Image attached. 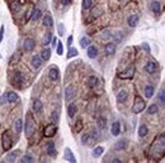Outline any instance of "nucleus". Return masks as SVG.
Wrapping results in <instances>:
<instances>
[{"label":"nucleus","mask_w":165,"mask_h":163,"mask_svg":"<svg viewBox=\"0 0 165 163\" xmlns=\"http://www.w3.org/2000/svg\"><path fill=\"white\" fill-rule=\"evenodd\" d=\"M34 48V39H32V38H26L23 42V50L26 52H31L33 51Z\"/></svg>","instance_id":"nucleus-9"},{"label":"nucleus","mask_w":165,"mask_h":163,"mask_svg":"<svg viewBox=\"0 0 165 163\" xmlns=\"http://www.w3.org/2000/svg\"><path fill=\"white\" fill-rule=\"evenodd\" d=\"M112 39H113L114 43H121L122 39H123V33L119 32V30H116V32L112 33Z\"/></svg>","instance_id":"nucleus-16"},{"label":"nucleus","mask_w":165,"mask_h":163,"mask_svg":"<svg viewBox=\"0 0 165 163\" xmlns=\"http://www.w3.org/2000/svg\"><path fill=\"white\" fill-rule=\"evenodd\" d=\"M121 3H122V4H126V3H127V0H121Z\"/></svg>","instance_id":"nucleus-60"},{"label":"nucleus","mask_w":165,"mask_h":163,"mask_svg":"<svg viewBox=\"0 0 165 163\" xmlns=\"http://www.w3.org/2000/svg\"><path fill=\"white\" fill-rule=\"evenodd\" d=\"M90 135H92V138L94 140H98L99 139V137H100V134H99V130H98V128H93L92 130H90Z\"/></svg>","instance_id":"nucleus-42"},{"label":"nucleus","mask_w":165,"mask_h":163,"mask_svg":"<svg viewBox=\"0 0 165 163\" xmlns=\"http://www.w3.org/2000/svg\"><path fill=\"white\" fill-rule=\"evenodd\" d=\"M78 50H76V48H74V47H70L69 48V52H68V58L70 60V58L71 57H76L78 56Z\"/></svg>","instance_id":"nucleus-44"},{"label":"nucleus","mask_w":165,"mask_h":163,"mask_svg":"<svg viewBox=\"0 0 165 163\" xmlns=\"http://www.w3.org/2000/svg\"><path fill=\"white\" fill-rule=\"evenodd\" d=\"M145 106H146L145 100L142 98H140V96H136L135 102H133V105H132V113L133 114H140L141 111H143Z\"/></svg>","instance_id":"nucleus-5"},{"label":"nucleus","mask_w":165,"mask_h":163,"mask_svg":"<svg viewBox=\"0 0 165 163\" xmlns=\"http://www.w3.org/2000/svg\"><path fill=\"white\" fill-rule=\"evenodd\" d=\"M143 70H145L147 74H154V72H156L157 70V66L156 63H154V62H147V63L145 65V67H143Z\"/></svg>","instance_id":"nucleus-13"},{"label":"nucleus","mask_w":165,"mask_h":163,"mask_svg":"<svg viewBox=\"0 0 165 163\" xmlns=\"http://www.w3.org/2000/svg\"><path fill=\"white\" fill-rule=\"evenodd\" d=\"M143 92H145L146 98L150 99L154 95V87H152V86H150V85H147V86H145V89H143Z\"/></svg>","instance_id":"nucleus-37"},{"label":"nucleus","mask_w":165,"mask_h":163,"mask_svg":"<svg viewBox=\"0 0 165 163\" xmlns=\"http://www.w3.org/2000/svg\"><path fill=\"white\" fill-rule=\"evenodd\" d=\"M150 157L154 161H160L165 155V134H160L155 140L152 142L149 152Z\"/></svg>","instance_id":"nucleus-1"},{"label":"nucleus","mask_w":165,"mask_h":163,"mask_svg":"<svg viewBox=\"0 0 165 163\" xmlns=\"http://www.w3.org/2000/svg\"><path fill=\"white\" fill-rule=\"evenodd\" d=\"M1 145H3V149L4 151H9L13 145V138H12V134H10L9 130H5L1 135Z\"/></svg>","instance_id":"nucleus-3"},{"label":"nucleus","mask_w":165,"mask_h":163,"mask_svg":"<svg viewBox=\"0 0 165 163\" xmlns=\"http://www.w3.org/2000/svg\"><path fill=\"white\" fill-rule=\"evenodd\" d=\"M40 56H41V58L43 61H48V60H50V57H51V50H50V48H45V50H42Z\"/></svg>","instance_id":"nucleus-24"},{"label":"nucleus","mask_w":165,"mask_h":163,"mask_svg":"<svg viewBox=\"0 0 165 163\" xmlns=\"http://www.w3.org/2000/svg\"><path fill=\"white\" fill-rule=\"evenodd\" d=\"M18 57H19V53L14 54V56L10 58V63H15V62H18Z\"/></svg>","instance_id":"nucleus-53"},{"label":"nucleus","mask_w":165,"mask_h":163,"mask_svg":"<svg viewBox=\"0 0 165 163\" xmlns=\"http://www.w3.org/2000/svg\"><path fill=\"white\" fill-rule=\"evenodd\" d=\"M112 37V32L109 29H103V32H102V38H103V41H108L111 39Z\"/></svg>","instance_id":"nucleus-43"},{"label":"nucleus","mask_w":165,"mask_h":163,"mask_svg":"<svg viewBox=\"0 0 165 163\" xmlns=\"http://www.w3.org/2000/svg\"><path fill=\"white\" fill-rule=\"evenodd\" d=\"M41 63H42V58H41V56L36 54V56H33V57H32V66H33V67L38 68V67L41 66Z\"/></svg>","instance_id":"nucleus-33"},{"label":"nucleus","mask_w":165,"mask_h":163,"mask_svg":"<svg viewBox=\"0 0 165 163\" xmlns=\"http://www.w3.org/2000/svg\"><path fill=\"white\" fill-rule=\"evenodd\" d=\"M113 162H114V163H121L122 161H121L119 158H114V159H113Z\"/></svg>","instance_id":"nucleus-58"},{"label":"nucleus","mask_w":165,"mask_h":163,"mask_svg":"<svg viewBox=\"0 0 165 163\" xmlns=\"http://www.w3.org/2000/svg\"><path fill=\"white\" fill-rule=\"evenodd\" d=\"M135 71H136L135 66L129 65L126 70H123L122 72H118L117 76H118V78H122V80H131L135 76Z\"/></svg>","instance_id":"nucleus-4"},{"label":"nucleus","mask_w":165,"mask_h":163,"mask_svg":"<svg viewBox=\"0 0 165 163\" xmlns=\"http://www.w3.org/2000/svg\"><path fill=\"white\" fill-rule=\"evenodd\" d=\"M98 56V48L95 46H88V57L89 58H95Z\"/></svg>","instance_id":"nucleus-21"},{"label":"nucleus","mask_w":165,"mask_h":163,"mask_svg":"<svg viewBox=\"0 0 165 163\" xmlns=\"http://www.w3.org/2000/svg\"><path fill=\"white\" fill-rule=\"evenodd\" d=\"M92 140L94 142V139L92 138V135H90L89 133L83 134V137H81V144H84V145H88V144H89Z\"/></svg>","instance_id":"nucleus-32"},{"label":"nucleus","mask_w":165,"mask_h":163,"mask_svg":"<svg viewBox=\"0 0 165 163\" xmlns=\"http://www.w3.org/2000/svg\"><path fill=\"white\" fill-rule=\"evenodd\" d=\"M20 9V4H19V1H17V0H14V1L10 4V10H12L13 13H17L18 10Z\"/></svg>","instance_id":"nucleus-41"},{"label":"nucleus","mask_w":165,"mask_h":163,"mask_svg":"<svg viewBox=\"0 0 165 163\" xmlns=\"http://www.w3.org/2000/svg\"><path fill=\"white\" fill-rule=\"evenodd\" d=\"M83 127H84L83 120L81 119H78V120L75 121V125H74V130H75V133H80V131L83 130Z\"/></svg>","instance_id":"nucleus-36"},{"label":"nucleus","mask_w":165,"mask_h":163,"mask_svg":"<svg viewBox=\"0 0 165 163\" xmlns=\"http://www.w3.org/2000/svg\"><path fill=\"white\" fill-rule=\"evenodd\" d=\"M62 52H64V46H62V43L60 42V43L57 44V54H60V56H61Z\"/></svg>","instance_id":"nucleus-52"},{"label":"nucleus","mask_w":165,"mask_h":163,"mask_svg":"<svg viewBox=\"0 0 165 163\" xmlns=\"http://www.w3.org/2000/svg\"><path fill=\"white\" fill-rule=\"evenodd\" d=\"M46 152H47V154L50 155V157H55L56 155V145H55V143L54 142H50V143L47 144V147H46Z\"/></svg>","instance_id":"nucleus-14"},{"label":"nucleus","mask_w":165,"mask_h":163,"mask_svg":"<svg viewBox=\"0 0 165 163\" xmlns=\"http://www.w3.org/2000/svg\"><path fill=\"white\" fill-rule=\"evenodd\" d=\"M159 100L163 104H165V90H161V91L159 92Z\"/></svg>","instance_id":"nucleus-51"},{"label":"nucleus","mask_w":165,"mask_h":163,"mask_svg":"<svg viewBox=\"0 0 165 163\" xmlns=\"http://www.w3.org/2000/svg\"><path fill=\"white\" fill-rule=\"evenodd\" d=\"M72 3V0H61V4L62 5H70Z\"/></svg>","instance_id":"nucleus-55"},{"label":"nucleus","mask_w":165,"mask_h":163,"mask_svg":"<svg viewBox=\"0 0 165 163\" xmlns=\"http://www.w3.org/2000/svg\"><path fill=\"white\" fill-rule=\"evenodd\" d=\"M56 42H57V38H52V44H54V46L56 44Z\"/></svg>","instance_id":"nucleus-59"},{"label":"nucleus","mask_w":165,"mask_h":163,"mask_svg":"<svg viewBox=\"0 0 165 163\" xmlns=\"http://www.w3.org/2000/svg\"><path fill=\"white\" fill-rule=\"evenodd\" d=\"M147 133H149V129H147V127L145 125V124H142V125H140L139 128V137L140 138H145Z\"/></svg>","instance_id":"nucleus-31"},{"label":"nucleus","mask_w":165,"mask_h":163,"mask_svg":"<svg viewBox=\"0 0 165 163\" xmlns=\"http://www.w3.org/2000/svg\"><path fill=\"white\" fill-rule=\"evenodd\" d=\"M74 98H75V87L72 85H70L65 90V99L66 101H71Z\"/></svg>","instance_id":"nucleus-7"},{"label":"nucleus","mask_w":165,"mask_h":163,"mask_svg":"<svg viewBox=\"0 0 165 163\" xmlns=\"http://www.w3.org/2000/svg\"><path fill=\"white\" fill-rule=\"evenodd\" d=\"M104 52L107 56H113L116 53V44L114 43H107L104 46Z\"/></svg>","instance_id":"nucleus-12"},{"label":"nucleus","mask_w":165,"mask_h":163,"mask_svg":"<svg viewBox=\"0 0 165 163\" xmlns=\"http://www.w3.org/2000/svg\"><path fill=\"white\" fill-rule=\"evenodd\" d=\"M150 9L152 10L155 14H157V13H160L161 10V5L159 1H151V4H150Z\"/></svg>","instance_id":"nucleus-29"},{"label":"nucleus","mask_w":165,"mask_h":163,"mask_svg":"<svg viewBox=\"0 0 165 163\" xmlns=\"http://www.w3.org/2000/svg\"><path fill=\"white\" fill-rule=\"evenodd\" d=\"M52 38H54V37H52V33H47V34H46V37H45L43 43H45V44H48V43H50L51 41H52Z\"/></svg>","instance_id":"nucleus-49"},{"label":"nucleus","mask_w":165,"mask_h":163,"mask_svg":"<svg viewBox=\"0 0 165 163\" xmlns=\"http://www.w3.org/2000/svg\"><path fill=\"white\" fill-rule=\"evenodd\" d=\"M127 145H128V140L127 139H119V140L116 142L114 149L117 152H121V151H125V149L127 148Z\"/></svg>","instance_id":"nucleus-10"},{"label":"nucleus","mask_w":165,"mask_h":163,"mask_svg":"<svg viewBox=\"0 0 165 163\" xmlns=\"http://www.w3.org/2000/svg\"><path fill=\"white\" fill-rule=\"evenodd\" d=\"M107 128V119L104 116H99L98 118V129L104 130Z\"/></svg>","instance_id":"nucleus-26"},{"label":"nucleus","mask_w":165,"mask_h":163,"mask_svg":"<svg viewBox=\"0 0 165 163\" xmlns=\"http://www.w3.org/2000/svg\"><path fill=\"white\" fill-rule=\"evenodd\" d=\"M14 128H15V131L18 134L22 133V130H23V120L22 119H17L15 124H14Z\"/></svg>","instance_id":"nucleus-35"},{"label":"nucleus","mask_w":165,"mask_h":163,"mask_svg":"<svg viewBox=\"0 0 165 163\" xmlns=\"http://www.w3.org/2000/svg\"><path fill=\"white\" fill-rule=\"evenodd\" d=\"M42 23H43V25L45 27H52L54 25V19H52V17L51 15H45L43 17V20H42Z\"/></svg>","instance_id":"nucleus-28"},{"label":"nucleus","mask_w":165,"mask_h":163,"mask_svg":"<svg viewBox=\"0 0 165 163\" xmlns=\"http://www.w3.org/2000/svg\"><path fill=\"white\" fill-rule=\"evenodd\" d=\"M6 102H8V100H6V92H5L0 96V105H5Z\"/></svg>","instance_id":"nucleus-50"},{"label":"nucleus","mask_w":165,"mask_h":163,"mask_svg":"<svg viewBox=\"0 0 165 163\" xmlns=\"http://www.w3.org/2000/svg\"><path fill=\"white\" fill-rule=\"evenodd\" d=\"M76 110H78V107H76L75 104H69V106H68V115L70 118H74V116H75V114H76Z\"/></svg>","instance_id":"nucleus-27"},{"label":"nucleus","mask_w":165,"mask_h":163,"mask_svg":"<svg viewBox=\"0 0 165 163\" xmlns=\"http://www.w3.org/2000/svg\"><path fill=\"white\" fill-rule=\"evenodd\" d=\"M42 17V12L38 8H34L32 10V14H31V19L32 20H38Z\"/></svg>","instance_id":"nucleus-30"},{"label":"nucleus","mask_w":165,"mask_h":163,"mask_svg":"<svg viewBox=\"0 0 165 163\" xmlns=\"http://www.w3.org/2000/svg\"><path fill=\"white\" fill-rule=\"evenodd\" d=\"M139 20H140V18H139V15H131L129 18L127 19V23H128V25L131 27V28H135L136 25L139 24Z\"/></svg>","instance_id":"nucleus-20"},{"label":"nucleus","mask_w":165,"mask_h":163,"mask_svg":"<svg viewBox=\"0 0 165 163\" xmlns=\"http://www.w3.org/2000/svg\"><path fill=\"white\" fill-rule=\"evenodd\" d=\"M98 81H99V80H98V77L97 76H89V77H88V86H89L90 89H93V87H95V86L98 85Z\"/></svg>","instance_id":"nucleus-23"},{"label":"nucleus","mask_w":165,"mask_h":163,"mask_svg":"<svg viewBox=\"0 0 165 163\" xmlns=\"http://www.w3.org/2000/svg\"><path fill=\"white\" fill-rule=\"evenodd\" d=\"M142 47L145 48V51L147 52V53H150V47H149V44H147V43H142Z\"/></svg>","instance_id":"nucleus-56"},{"label":"nucleus","mask_w":165,"mask_h":163,"mask_svg":"<svg viewBox=\"0 0 165 163\" xmlns=\"http://www.w3.org/2000/svg\"><path fill=\"white\" fill-rule=\"evenodd\" d=\"M64 157H65V159H66L68 162H71V163H75V162H76L75 155L72 154V152L70 151L69 148H65V154H64Z\"/></svg>","instance_id":"nucleus-18"},{"label":"nucleus","mask_w":165,"mask_h":163,"mask_svg":"<svg viewBox=\"0 0 165 163\" xmlns=\"http://www.w3.org/2000/svg\"><path fill=\"white\" fill-rule=\"evenodd\" d=\"M111 133H112V135H114V137L119 135V133H121V124H119L118 121H114V123L112 124V127H111Z\"/></svg>","instance_id":"nucleus-15"},{"label":"nucleus","mask_w":165,"mask_h":163,"mask_svg":"<svg viewBox=\"0 0 165 163\" xmlns=\"http://www.w3.org/2000/svg\"><path fill=\"white\" fill-rule=\"evenodd\" d=\"M102 14H103V9L99 8V6H97V8H94L93 12H92V18L93 19H97V18H99Z\"/></svg>","instance_id":"nucleus-34"},{"label":"nucleus","mask_w":165,"mask_h":163,"mask_svg":"<svg viewBox=\"0 0 165 163\" xmlns=\"http://www.w3.org/2000/svg\"><path fill=\"white\" fill-rule=\"evenodd\" d=\"M34 129H36V124H34V120L31 113L27 114V120H26V125H24V134H26L27 138H31L34 133Z\"/></svg>","instance_id":"nucleus-2"},{"label":"nucleus","mask_w":165,"mask_h":163,"mask_svg":"<svg viewBox=\"0 0 165 163\" xmlns=\"http://www.w3.org/2000/svg\"><path fill=\"white\" fill-rule=\"evenodd\" d=\"M72 41H74V38H72V36H70V37H69V39H68V44H69V46H71V43H72Z\"/></svg>","instance_id":"nucleus-57"},{"label":"nucleus","mask_w":165,"mask_h":163,"mask_svg":"<svg viewBox=\"0 0 165 163\" xmlns=\"http://www.w3.org/2000/svg\"><path fill=\"white\" fill-rule=\"evenodd\" d=\"M128 98V92L127 90H121L118 94H117V101L118 102H125Z\"/></svg>","instance_id":"nucleus-19"},{"label":"nucleus","mask_w":165,"mask_h":163,"mask_svg":"<svg viewBox=\"0 0 165 163\" xmlns=\"http://www.w3.org/2000/svg\"><path fill=\"white\" fill-rule=\"evenodd\" d=\"M157 111H159V107H157V105H150L149 107V110H147V113L149 114H157Z\"/></svg>","instance_id":"nucleus-47"},{"label":"nucleus","mask_w":165,"mask_h":163,"mask_svg":"<svg viewBox=\"0 0 165 163\" xmlns=\"http://www.w3.org/2000/svg\"><path fill=\"white\" fill-rule=\"evenodd\" d=\"M48 77H50L52 81H57L58 77H60V72H58V68L56 66H52L48 70Z\"/></svg>","instance_id":"nucleus-8"},{"label":"nucleus","mask_w":165,"mask_h":163,"mask_svg":"<svg viewBox=\"0 0 165 163\" xmlns=\"http://www.w3.org/2000/svg\"><path fill=\"white\" fill-rule=\"evenodd\" d=\"M18 155H19V151H13V152H10V153H8V155H6V158H5V161L6 162H15Z\"/></svg>","instance_id":"nucleus-22"},{"label":"nucleus","mask_w":165,"mask_h":163,"mask_svg":"<svg viewBox=\"0 0 165 163\" xmlns=\"http://www.w3.org/2000/svg\"><path fill=\"white\" fill-rule=\"evenodd\" d=\"M42 109H43L42 101H41V100H38V99H34V101H33V110L36 113H41Z\"/></svg>","instance_id":"nucleus-25"},{"label":"nucleus","mask_w":165,"mask_h":163,"mask_svg":"<svg viewBox=\"0 0 165 163\" xmlns=\"http://www.w3.org/2000/svg\"><path fill=\"white\" fill-rule=\"evenodd\" d=\"M57 29H58V34H60V36H64V34H65V25H64V24L58 23Z\"/></svg>","instance_id":"nucleus-48"},{"label":"nucleus","mask_w":165,"mask_h":163,"mask_svg":"<svg viewBox=\"0 0 165 163\" xmlns=\"http://www.w3.org/2000/svg\"><path fill=\"white\" fill-rule=\"evenodd\" d=\"M56 131H57V127H56V124H50V125H47L45 128L43 130V137L46 138H52L54 135L56 134Z\"/></svg>","instance_id":"nucleus-6"},{"label":"nucleus","mask_w":165,"mask_h":163,"mask_svg":"<svg viewBox=\"0 0 165 163\" xmlns=\"http://www.w3.org/2000/svg\"><path fill=\"white\" fill-rule=\"evenodd\" d=\"M3 38H4V27H0V43H1Z\"/></svg>","instance_id":"nucleus-54"},{"label":"nucleus","mask_w":165,"mask_h":163,"mask_svg":"<svg viewBox=\"0 0 165 163\" xmlns=\"http://www.w3.org/2000/svg\"><path fill=\"white\" fill-rule=\"evenodd\" d=\"M22 163H31V162H33V157L32 155H29V154H26V155H23L22 157V161H20Z\"/></svg>","instance_id":"nucleus-46"},{"label":"nucleus","mask_w":165,"mask_h":163,"mask_svg":"<svg viewBox=\"0 0 165 163\" xmlns=\"http://www.w3.org/2000/svg\"><path fill=\"white\" fill-rule=\"evenodd\" d=\"M6 100H8V102H10V104H15L19 101V96L17 92L9 91V92H6Z\"/></svg>","instance_id":"nucleus-11"},{"label":"nucleus","mask_w":165,"mask_h":163,"mask_svg":"<svg viewBox=\"0 0 165 163\" xmlns=\"http://www.w3.org/2000/svg\"><path fill=\"white\" fill-rule=\"evenodd\" d=\"M89 38L88 37H83L81 39H80V46H81L83 48H86L88 46H89Z\"/></svg>","instance_id":"nucleus-45"},{"label":"nucleus","mask_w":165,"mask_h":163,"mask_svg":"<svg viewBox=\"0 0 165 163\" xmlns=\"http://www.w3.org/2000/svg\"><path fill=\"white\" fill-rule=\"evenodd\" d=\"M93 5V0H83L81 3V6H83V10H89Z\"/></svg>","instance_id":"nucleus-40"},{"label":"nucleus","mask_w":165,"mask_h":163,"mask_svg":"<svg viewBox=\"0 0 165 163\" xmlns=\"http://www.w3.org/2000/svg\"><path fill=\"white\" fill-rule=\"evenodd\" d=\"M13 84L14 85H17V86H19L20 85V82L23 81V76H22V74H20L19 71H15L13 74Z\"/></svg>","instance_id":"nucleus-17"},{"label":"nucleus","mask_w":165,"mask_h":163,"mask_svg":"<svg viewBox=\"0 0 165 163\" xmlns=\"http://www.w3.org/2000/svg\"><path fill=\"white\" fill-rule=\"evenodd\" d=\"M51 120L54 121V124H57L60 120V111L58 110H54L51 114Z\"/></svg>","instance_id":"nucleus-39"},{"label":"nucleus","mask_w":165,"mask_h":163,"mask_svg":"<svg viewBox=\"0 0 165 163\" xmlns=\"http://www.w3.org/2000/svg\"><path fill=\"white\" fill-rule=\"evenodd\" d=\"M103 152H104V148L103 147H97V148H94L92 155H93L94 158H98V157H100V155L103 154Z\"/></svg>","instance_id":"nucleus-38"}]
</instances>
